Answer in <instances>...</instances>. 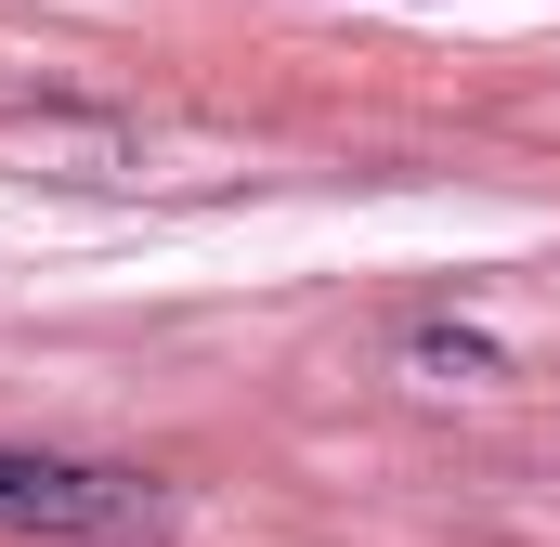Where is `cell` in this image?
<instances>
[{
    "instance_id": "obj_2",
    "label": "cell",
    "mask_w": 560,
    "mask_h": 547,
    "mask_svg": "<svg viewBox=\"0 0 560 547\" xmlns=\"http://www.w3.org/2000/svg\"><path fill=\"white\" fill-rule=\"evenodd\" d=\"M418 365H443V379H495V339H469V326H418Z\"/></svg>"
},
{
    "instance_id": "obj_1",
    "label": "cell",
    "mask_w": 560,
    "mask_h": 547,
    "mask_svg": "<svg viewBox=\"0 0 560 547\" xmlns=\"http://www.w3.org/2000/svg\"><path fill=\"white\" fill-rule=\"evenodd\" d=\"M0 535H156V482L92 469V456L0 443Z\"/></svg>"
}]
</instances>
